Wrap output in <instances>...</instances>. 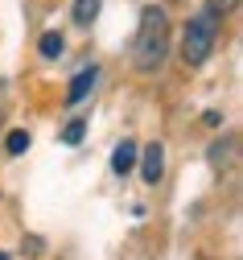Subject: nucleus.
Instances as JSON below:
<instances>
[{
	"label": "nucleus",
	"instance_id": "obj_1",
	"mask_svg": "<svg viewBox=\"0 0 243 260\" xmlns=\"http://www.w3.org/2000/svg\"><path fill=\"white\" fill-rule=\"evenodd\" d=\"M169 54V13L161 5H145L141 21H136V38H132V62L136 71L153 75Z\"/></svg>",
	"mask_w": 243,
	"mask_h": 260
},
{
	"label": "nucleus",
	"instance_id": "obj_2",
	"mask_svg": "<svg viewBox=\"0 0 243 260\" xmlns=\"http://www.w3.org/2000/svg\"><path fill=\"white\" fill-rule=\"evenodd\" d=\"M219 17L215 13H198V17H190L186 21V34H182V58H186V67H202L206 58L215 54V46H219Z\"/></svg>",
	"mask_w": 243,
	"mask_h": 260
},
{
	"label": "nucleus",
	"instance_id": "obj_3",
	"mask_svg": "<svg viewBox=\"0 0 243 260\" xmlns=\"http://www.w3.org/2000/svg\"><path fill=\"white\" fill-rule=\"evenodd\" d=\"M136 166H141V182L157 186V182H161V174H165V145H161V141L145 145L141 153H136Z\"/></svg>",
	"mask_w": 243,
	"mask_h": 260
},
{
	"label": "nucleus",
	"instance_id": "obj_4",
	"mask_svg": "<svg viewBox=\"0 0 243 260\" xmlns=\"http://www.w3.org/2000/svg\"><path fill=\"white\" fill-rule=\"evenodd\" d=\"M95 79H99V67H83L75 79H71V87H66V104H83L87 95H91V87H95Z\"/></svg>",
	"mask_w": 243,
	"mask_h": 260
},
{
	"label": "nucleus",
	"instance_id": "obj_5",
	"mask_svg": "<svg viewBox=\"0 0 243 260\" xmlns=\"http://www.w3.org/2000/svg\"><path fill=\"white\" fill-rule=\"evenodd\" d=\"M136 153H141L136 141H120V145H116V153H112V174H116V178H128V174L136 170Z\"/></svg>",
	"mask_w": 243,
	"mask_h": 260
},
{
	"label": "nucleus",
	"instance_id": "obj_6",
	"mask_svg": "<svg viewBox=\"0 0 243 260\" xmlns=\"http://www.w3.org/2000/svg\"><path fill=\"white\" fill-rule=\"evenodd\" d=\"M38 50H42V58H46V62H54V58H62V54H66V38L58 34V29H50V34H42Z\"/></svg>",
	"mask_w": 243,
	"mask_h": 260
},
{
	"label": "nucleus",
	"instance_id": "obj_7",
	"mask_svg": "<svg viewBox=\"0 0 243 260\" xmlns=\"http://www.w3.org/2000/svg\"><path fill=\"white\" fill-rule=\"evenodd\" d=\"M99 9H103V0H75V9H71V17H75V25H91L95 17H99Z\"/></svg>",
	"mask_w": 243,
	"mask_h": 260
},
{
	"label": "nucleus",
	"instance_id": "obj_8",
	"mask_svg": "<svg viewBox=\"0 0 243 260\" xmlns=\"http://www.w3.org/2000/svg\"><path fill=\"white\" fill-rule=\"evenodd\" d=\"M25 149H29V133H25V128H13V133L5 137V153L9 157H21Z\"/></svg>",
	"mask_w": 243,
	"mask_h": 260
},
{
	"label": "nucleus",
	"instance_id": "obj_9",
	"mask_svg": "<svg viewBox=\"0 0 243 260\" xmlns=\"http://www.w3.org/2000/svg\"><path fill=\"white\" fill-rule=\"evenodd\" d=\"M83 137H87V120H71L62 128V145H79Z\"/></svg>",
	"mask_w": 243,
	"mask_h": 260
},
{
	"label": "nucleus",
	"instance_id": "obj_10",
	"mask_svg": "<svg viewBox=\"0 0 243 260\" xmlns=\"http://www.w3.org/2000/svg\"><path fill=\"white\" fill-rule=\"evenodd\" d=\"M202 9H206V13H215V17L223 21V17H231V13L239 9V0H206V5H202Z\"/></svg>",
	"mask_w": 243,
	"mask_h": 260
},
{
	"label": "nucleus",
	"instance_id": "obj_11",
	"mask_svg": "<svg viewBox=\"0 0 243 260\" xmlns=\"http://www.w3.org/2000/svg\"><path fill=\"white\" fill-rule=\"evenodd\" d=\"M0 260H9V256H5V252H0Z\"/></svg>",
	"mask_w": 243,
	"mask_h": 260
}]
</instances>
